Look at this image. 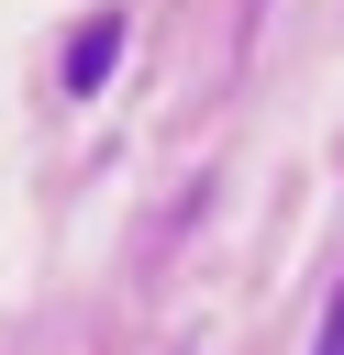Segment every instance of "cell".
Instances as JSON below:
<instances>
[{
  "label": "cell",
  "instance_id": "7a4b0ae2",
  "mask_svg": "<svg viewBox=\"0 0 344 355\" xmlns=\"http://www.w3.org/2000/svg\"><path fill=\"white\" fill-rule=\"evenodd\" d=\"M311 355H344V288H333V311H322V344Z\"/></svg>",
  "mask_w": 344,
  "mask_h": 355
},
{
  "label": "cell",
  "instance_id": "6da1fadb",
  "mask_svg": "<svg viewBox=\"0 0 344 355\" xmlns=\"http://www.w3.org/2000/svg\"><path fill=\"white\" fill-rule=\"evenodd\" d=\"M111 67H122V11H78V22H67V55H55L67 100H100Z\"/></svg>",
  "mask_w": 344,
  "mask_h": 355
}]
</instances>
